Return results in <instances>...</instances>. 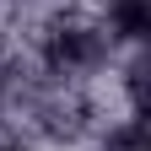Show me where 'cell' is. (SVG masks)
<instances>
[{"mask_svg": "<svg viewBox=\"0 0 151 151\" xmlns=\"http://www.w3.org/2000/svg\"><path fill=\"white\" fill-rule=\"evenodd\" d=\"M113 151H140V129H124V135H113Z\"/></svg>", "mask_w": 151, "mask_h": 151, "instance_id": "1", "label": "cell"}]
</instances>
